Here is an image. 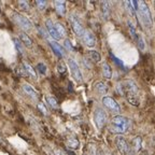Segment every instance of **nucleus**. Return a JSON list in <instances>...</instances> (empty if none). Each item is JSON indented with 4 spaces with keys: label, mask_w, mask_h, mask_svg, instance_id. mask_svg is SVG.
Returning <instances> with one entry per match:
<instances>
[{
    "label": "nucleus",
    "mask_w": 155,
    "mask_h": 155,
    "mask_svg": "<svg viewBox=\"0 0 155 155\" xmlns=\"http://www.w3.org/2000/svg\"><path fill=\"white\" fill-rule=\"evenodd\" d=\"M128 26H129V32H130L131 37H133L134 40H135L136 36H137V32H136V27H135V25H134L133 23H131L130 21H129V22H128Z\"/></svg>",
    "instance_id": "c85d7f7f"
},
{
    "label": "nucleus",
    "mask_w": 155,
    "mask_h": 155,
    "mask_svg": "<svg viewBox=\"0 0 155 155\" xmlns=\"http://www.w3.org/2000/svg\"><path fill=\"white\" fill-rule=\"evenodd\" d=\"M123 91L127 101L135 107L140 104V93L137 83L133 79H127L123 82Z\"/></svg>",
    "instance_id": "f257e3e1"
},
{
    "label": "nucleus",
    "mask_w": 155,
    "mask_h": 155,
    "mask_svg": "<svg viewBox=\"0 0 155 155\" xmlns=\"http://www.w3.org/2000/svg\"><path fill=\"white\" fill-rule=\"evenodd\" d=\"M101 71H102V75H104V79L110 80L112 78V68L107 61H104V63L101 64Z\"/></svg>",
    "instance_id": "2eb2a0df"
},
{
    "label": "nucleus",
    "mask_w": 155,
    "mask_h": 155,
    "mask_svg": "<svg viewBox=\"0 0 155 155\" xmlns=\"http://www.w3.org/2000/svg\"><path fill=\"white\" fill-rule=\"evenodd\" d=\"M65 48H67L68 51H72L73 50V46H72V44H71V42H70L69 39H66L65 40Z\"/></svg>",
    "instance_id": "72a5a7b5"
},
{
    "label": "nucleus",
    "mask_w": 155,
    "mask_h": 155,
    "mask_svg": "<svg viewBox=\"0 0 155 155\" xmlns=\"http://www.w3.org/2000/svg\"><path fill=\"white\" fill-rule=\"evenodd\" d=\"M55 27H56V30H57L58 35L61 37H65L66 35H67V31H66V29L63 24H61V23H55Z\"/></svg>",
    "instance_id": "a878e982"
},
{
    "label": "nucleus",
    "mask_w": 155,
    "mask_h": 155,
    "mask_svg": "<svg viewBox=\"0 0 155 155\" xmlns=\"http://www.w3.org/2000/svg\"><path fill=\"white\" fill-rule=\"evenodd\" d=\"M102 104H104L110 112H112V113L117 114L121 112V107H120V104L110 96L102 97Z\"/></svg>",
    "instance_id": "423d86ee"
},
{
    "label": "nucleus",
    "mask_w": 155,
    "mask_h": 155,
    "mask_svg": "<svg viewBox=\"0 0 155 155\" xmlns=\"http://www.w3.org/2000/svg\"><path fill=\"white\" fill-rule=\"evenodd\" d=\"M84 155H86V154H84Z\"/></svg>",
    "instance_id": "e433bc0d"
},
{
    "label": "nucleus",
    "mask_w": 155,
    "mask_h": 155,
    "mask_svg": "<svg viewBox=\"0 0 155 155\" xmlns=\"http://www.w3.org/2000/svg\"><path fill=\"white\" fill-rule=\"evenodd\" d=\"M36 5L38 7L39 10H44L46 7V1H44V0H37Z\"/></svg>",
    "instance_id": "c756f323"
},
{
    "label": "nucleus",
    "mask_w": 155,
    "mask_h": 155,
    "mask_svg": "<svg viewBox=\"0 0 155 155\" xmlns=\"http://www.w3.org/2000/svg\"><path fill=\"white\" fill-rule=\"evenodd\" d=\"M87 57L90 58V61H92V63H98V61H100V59H101L100 54L97 51H95V50H90V51L87 52Z\"/></svg>",
    "instance_id": "a211bd4d"
},
{
    "label": "nucleus",
    "mask_w": 155,
    "mask_h": 155,
    "mask_svg": "<svg viewBox=\"0 0 155 155\" xmlns=\"http://www.w3.org/2000/svg\"><path fill=\"white\" fill-rule=\"evenodd\" d=\"M13 19L14 22L18 25L19 27L24 30H30L32 28V23L30 22V19L27 18L24 15L19 14V13H14L13 14Z\"/></svg>",
    "instance_id": "0eeeda50"
},
{
    "label": "nucleus",
    "mask_w": 155,
    "mask_h": 155,
    "mask_svg": "<svg viewBox=\"0 0 155 155\" xmlns=\"http://www.w3.org/2000/svg\"><path fill=\"white\" fill-rule=\"evenodd\" d=\"M67 145L72 150H77L79 148V145H80V142H79V140L77 138H70L67 140Z\"/></svg>",
    "instance_id": "5701e85b"
},
{
    "label": "nucleus",
    "mask_w": 155,
    "mask_h": 155,
    "mask_svg": "<svg viewBox=\"0 0 155 155\" xmlns=\"http://www.w3.org/2000/svg\"><path fill=\"white\" fill-rule=\"evenodd\" d=\"M129 128V120L123 115H117L113 116L110 122V131L112 134H116V135H122V134L126 133Z\"/></svg>",
    "instance_id": "f03ea898"
},
{
    "label": "nucleus",
    "mask_w": 155,
    "mask_h": 155,
    "mask_svg": "<svg viewBox=\"0 0 155 155\" xmlns=\"http://www.w3.org/2000/svg\"><path fill=\"white\" fill-rule=\"evenodd\" d=\"M68 66L70 68L71 74H72L73 79L79 83L82 82L83 75L80 70V67H79V65L77 64V61H75L74 59H72V58H69V59H68Z\"/></svg>",
    "instance_id": "6e6552de"
},
{
    "label": "nucleus",
    "mask_w": 155,
    "mask_h": 155,
    "mask_svg": "<svg viewBox=\"0 0 155 155\" xmlns=\"http://www.w3.org/2000/svg\"><path fill=\"white\" fill-rule=\"evenodd\" d=\"M138 14L140 16V19L142 21V24L147 28L150 29L153 25V18L147 2H144V1H138Z\"/></svg>",
    "instance_id": "7ed1b4c3"
},
{
    "label": "nucleus",
    "mask_w": 155,
    "mask_h": 155,
    "mask_svg": "<svg viewBox=\"0 0 155 155\" xmlns=\"http://www.w3.org/2000/svg\"><path fill=\"white\" fill-rule=\"evenodd\" d=\"M135 41H136V44L138 46V48L140 51H144L145 50V43H144V40H143L142 36L140 34H137L135 38Z\"/></svg>",
    "instance_id": "4be33fe9"
},
{
    "label": "nucleus",
    "mask_w": 155,
    "mask_h": 155,
    "mask_svg": "<svg viewBox=\"0 0 155 155\" xmlns=\"http://www.w3.org/2000/svg\"><path fill=\"white\" fill-rule=\"evenodd\" d=\"M69 19H70L71 26H72V29H73V31H74V34L79 37H82L83 34H84L85 29H84V27H83L82 23L80 22L79 17L74 14H71L70 16H69Z\"/></svg>",
    "instance_id": "1a4fd4ad"
},
{
    "label": "nucleus",
    "mask_w": 155,
    "mask_h": 155,
    "mask_svg": "<svg viewBox=\"0 0 155 155\" xmlns=\"http://www.w3.org/2000/svg\"><path fill=\"white\" fill-rule=\"evenodd\" d=\"M81 38H82L85 45L88 46V48H94L96 45V37H95L94 32L91 31L90 29H85L84 34Z\"/></svg>",
    "instance_id": "9d476101"
},
{
    "label": "nucleus",
    "mask_w": 155,
    "mask_h": 155,
    "mask_svg": "<svg viewBox=\"0 0 155 155\" xmlns=\"http://www.w3.org/2000/svg\"><path fill=\"white\" fill-rule=\"evenodd\" d=\"M55 9L59 15H65L66 14V2L65 1H55L54 2Z\"/></svg>",
    "instance_id": "aec40b11"
},
{
    "label": "nucleus",
    "mask_w": 155,
    "mask_h": 155,
    "mask_svg": "<svg viewBox=\"0 0 155 155\" xmlns=\"http://www.w3.org/2000/svg\"><path fill=\"white\" fill-rule=\"evenodd\" d=\"M115 144L116 148L119 149V151L123 155H134L135 152L131 149V145L128 141L126 140L125 137H123L122 135H119L115 137Z\"/></svg>",
    "instance_id": "20e7f679"
},
{
    "label": "nucleus",
    "mask_w": 155,
    "mask_h": 155,
    "mask_svg": "<svg viewBox=\"0 0 155 155\" xmlns=\"http://www.w3.org/2000/svg\"><path fill=\"white\" fill-rule=\"evenodd\" d=\"M96 155H104V154H102V153L99 151V152H97V153H96Z\"/></svg>",
    "instance_id": "f704fd0d"
},
{
    "label": "nucleus",
    "mask_w": 155,
    "mask_h": 155,
    "mask_svg": "<svg viewBox=\"0 0 155 155\" xmlns=\"http://www.w3.org/2000/svg\"><path fill=\"white\" fill-rule=\"evenodd\" d=\"M46 101H48V104H50L51 108H53V109H57L58 108V102H57V100H56L55 97L46 96Z\"/></svg>",
    "instance_id": "393cba45"
},
{
    "label": "nucleus",
    "mask_w": 155,
    "mask_h": 155,
    "mask_svg": "<svg viewBox=\"0 0 155 155\" xmlns=\"http://www.w3.org/2000/svg\"><path fill=\"white\" fill-rule=\"evenodd\" d=\"M23 91H24V92L26 93L27 96L31 97V98H34V99H37V98L39 97L38 92H37V91L35 90V88L31 86V85L24 84V85H23Z\"/></svg>",
    "instance_id": "dca6fc26"
},
{
    "label": "nucleus",
    "mask_w": 155,
    "mask_h": 155,
    "mask_svg": "<svg viewBox=\"0 0 155 155\" xmlns=\"http://www.w3.org/2000/svg\"><path fill=\"white\" fill-rule=\"evenodd\" d=\"M38 109L40 110V111H41V113H43L44 115H46V114H48V109H46V107L44 106L42 102H39V104H38Z\"/></svg>",
    "instance_id": "2f4dec72"
},
{
    "label": "nucleus",
    "mask_w": 155,
    "mask_h": 155,
    "mask_svg": "<svg viewBox=\"0 0 155 155\" xmlns=\"http://www.w3.org/2000/svg\"><path fill=\"white\" fill-rule=\"evenodd\" d=\"M112 155H117V154H115V153H113V154H112Z\"/></svg>",
    "instance_id": "c9c22d12"
},
{
    "label": "nucleus",
    "mask_w": 155,
    "mask_h": 155,
    "mask_svg": "<svg viewBox=\"0 0 155 155\" xmlns=\"http://www.w3.org/2000/svg\"><path fill=\"white\" fill-rule=\"evenodd\" d=\"M18 7L24 11H28L29 10V3L27 1H18Z\"/></svg>",
    "instance_id": "7c9ffc66"
},
{
    "label": "nucleus",
    "mask_w": 155,
    "mask_h": 155,
    "mask_svg": "<svg viewBox=\"0 0 155 155\" xmlns=\"http://www.w3.org/2000/svg\"><path fill=\"white\" fill-rule=\"evenodd\" d=\"M23 67L25 68V70H26L27 74H28L29 77H31L34 80H37V72H36V70L34 69V67H32L30 64H28V63H26V61H25V63L23 64Z\"/></svg>",
    "instance_id": "6ab92c4d"
},
{
    "label": "nucleus",
    "mask_w": 155,
    "mask_h": 155,
    "mask_svg": "<svg viewBox=\"0 0 155 155\" xmlns=\"http://www.w3.org/2000/svg\"><path fill=\"white\" fill-rule=\"evenodd\" d=\"M48 43H50V46L52 48V50H53V52L55 53V55L57 56V57L63 58L64 56H65V51H64L63 48H61V46L59 45L57 42H55V41H48Z\"/></svg>",
    "instance_id": "ddd939ff"
},
{
    "label": "nucleus",
    "mask_w": 155,
    "mask_h": 155,
    "mask_svg": "<svg viewBox=\"0 0 155 155\" xmlns=\"http://www.w3.org/2000/svg\"><path fill=\"white\" fill-rule=\"evenodd\" d=\"M37 70L39 71V73L40 74H46V70H48V68H46L45 64L44 63H39L38 65H37Z\"/></svg>",
    "instance_id": "bb28decb"
},
{
    "label": "nucleus",
    "mask_w": 155,
    "mask_h": 155,
    "mask_svg": "<svg viewBox=\"0 0 155 155\" xmlns=\"http://www.w3.org/2000/svg\"><path fill=\"white\" fill-rule=\"evenodd\" d=\"M45 27H46V30H48V35L54 39V40H59L61 38L59 35H58L57 30H56V27H55V24L52 22L51 19L48 18L45 22Z\"/></svg>",
    "instance_id": "9b49d317"
},
{
    "label": "nucleus",
    "mask_w": 155,
    "mask_h": 155,
    "mask_svg": "<svg viewBox=\"0 0 155 155\" xmlns=\"http://www.w3.org/2000/svg\"><path fill=\"white\" fill-rule=\"evenodd\" d=\"M94 122L98 129H104L108 123V115L102 108H96L94 112Z\"/></svg>",
    "instance_id": "39448f33"
},
{
    "label": "nucleus",
    "mask_w": 155,
    "mask_h": 155,
    "mask_svg": "<svg viewBox=\"0 0 155 155\" xmlns=\"http://www.w3.org/2000/svg\"><path fill=\"white\" fill-rule=\"evenodd\" d=\"M110 56H111V57H112V59H113V61H115V64H116V65H119L120 67H122V68H123V69H124V68H125V66H124V64L122 63L121 59H117V58H116L115 56H114L112 53H110Z\"/></svg>",
    "instance_id": "473e14b6"
},
{
    "label": "nucleus",
    "mask_w": 155,
    "mask_h": 155,
    "mask_svg": "<svg viewBox=\"0 0 155 155\" xmlns=\"http://www.w3.org/2000/svg\"><path fill=\"white\" fill-rule=\"evenodd\" d=\"M100 9H101L102 18L104 21H108L111 16V5L108 1H102L101 5H100Z\"/></svg>",
    "instance_id": "f8f14e48"
},
{
    "label": "nucleus",
    "mask_w": 155,
    "mask_h": 155,
    "mask_svg": "<svg viewBox=\"0 0 155 155\" xmlns=\"http://www.w3.org/2000/svg\"><path fill=\"white\" fill-rule=\"evenodd\" d=\"M130 145H131V149H133V151L135 153L141 151V149H142V138H141L140 136L134 137L133 140H131Z\"/></svg>",
    "instance_id": "4468645a"
},
{
    "label": "nucleus",
    "mask_w": 155,
    "mask_h": 155,
    "mask_svg": "<svg viewBox=\"0 0 155 155\" xmlns=\"http://www.w3.org/2000/svg\"><path fill=\"white\" fill-rule=\"evenodd\" d=\"M95 90H96V92L98 93V94L100 95H104L108 93V90H109V87H108V85L106 84L104 82H102V81H99V82H96L94 85Z\"/></svg>",
    "instance_id": "f3484780"
},
{
    "label": "nucleus",
    "mask_w": 155,
    "mask_h": 155,
    "mask_svg": "<svg viewBox=\"0 0 155 155\" xmlns=\"http://www.w3.org/2000/svg\"><path fill=\"white\" fill-rule=\"evenodd\" d=\"M19 40H21V42H22L25 46H27V48H30V46L32 45V40L29 38L28 35L25 34V32H21V34H19Z\"/></svg>",
    "instance_id": "412c9836"
},
{
    "label": "nucleus",
    "mask_w": 155,
    "mask_h": 155,
    "mask_svg": "<svg viewBox=\"0 0 155 155\" xmlns=\"http://www.w3.org/2000/svg\"><path fill=\"white\" fill-rule=\"evenodd\" d=\"M13 42H14V46H15V48H16V51L18 52L21 55H23V54H24V48H23V44H22V42H21V40H18L17 38H14L13 39Z\"/></svg>",
    "instance_id": "b1692460"
},
{
    "label": "nucleus",
    "mask_w": 155,
    "mask_h": 155,
    "mask_svg": "<svg viewBox=\"0 0 155 155\" xmlns=\"http://www.w3.org/2000/svg\"><path fill=\"white\" fill-rule=\"evenodd\" d=\"M66 70H67L66 65L63 63V61H59V63L57 64V71L59 73H61V74H64V73H66Z\"/></svg>",
    "instance_id": "cd10ccee"
}]
</instances>
